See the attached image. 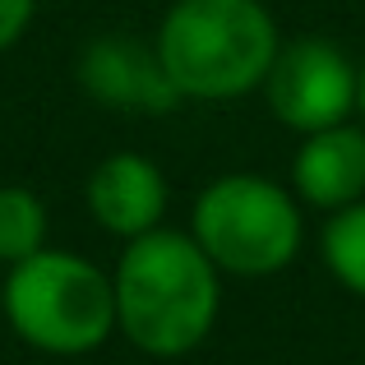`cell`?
<instances>
[{"label":"cell","mask_w":365,"mask_h":365,"mask_svg":"<svg viewBox=\"0 0 365 365\" xmlns=\"http://www.w3.org/2000/svg\"><path fill=\"white\" fill-rule=\"evenodd\" d=\"M356 111H361V120H365V65H361V98H356Z\"/></svg>","instance_id":"7c38bea8"},{"label":"cell","mask_w":365,"mask_h":365,"mask_svg":"<svg viewBox=\"0 0 365 365\" xmlns=\"http://www.w3.org/2000/svg\"><path fill=\"white\" fill-rule=\"evenodd\" d=\"M5 319L28 347L51 356L98 351L116 333V287L98 264L70 250H37L9 264L0 287Z\"/></svg>","instance_id":"3957f363"},{"label":"cell","mask_w":365,"mask_h":365,"mask_svg":"<svg viewBox=\"0 0 365 365\" xmlns=\"http://www.w3.org/2000/svg\"><path fill=\"white\" fill-rule=\"evenodd\" d=\"M46 245V204L28 185H0V264L37 255Z\"/></svg>","instance_id":"30bf717a"},{"label":"cell","mask_w":365,"mask_h":365,"mask_svg":"<svg viewBox=\"0 0 365 365\" xmlns=\"http://www.w3.org/2000/svg\"><path fill=\"white\" fill-rule=\"evenodd\" d=\"M79 83L93 102L116 111H139V116H167L176 111L180 88L171 83L158 46H143L134 37H93L79 56Z\"/></svg>","instance_id":"8992f818"},{"label":"cell","mask_w":365,"mask_h":365,"mask_svg":"<svg viewBox=\"0 0 365 365\" xmlns=\"http://www.w3.org/2000/svg\"><path fill=\"white\" fill-rule=\"evenodd\" d=\"M292 190L301 204L338 213L365 199V125H329L301 139L292 158Z\"/></svg>","instance_id":"ba28073f"},{"label":"cell","mask_w":365,"mask_h":365,"mask_svg":"<svg viewBox=\"0 0 365 365\" xmlns=\"http://www.w3.org/2000/svg\"><path fill=\"white\" fill-rule=\"evenodd\" d=\"M83 199H88V213L102 232L134 241V236L162 227V213H167V176L143 153H111V158H102L93 167Z\"/></svg>","instance_id":"52a82bcc"},{"label":"cell","mask_w":365,"mask_h":365,"mask_svg":"<svg viewBox=\"0 0 365 365\" xmlns=\"http://www.w3.org/2000/svg\"><path fill=\"white\" fill-rule=\"evenodd\" d=\"M116 329L148 356H185L213 333L222 282L217 264L185 232H143L125 245L116 273Z\"/></svg>","instance_id":"6da1fadb"},{"label":"cell","mask_w":365,"mask_h":365,"mask_svg":"<svg viewBox=\"0 0 365 365\" xmlns=\"http://www.w3.org/2000/svg\"><path fill=\"white\" fill-rule=\"evenodd\" d=\"M190 236L217 264V273L268 277L301 255L305 222L287 185L259 171H227L199 190Z\"/></svg>","instance_id":"277c9868"},{"label":"cell","mask_w":365,"mask_h":365,"mask_svg":"<svg viewBox=\"0 0 365 365\" xmlns=\"http://www.w3.org/2000/svg\"><path fill=\"white\" fill-rule=\"evenodd\" d=\"M153 46L180 98L236 102L264 88L282 37L264 0H176Z\"/></svg>","instance_id":"7a4b0ae2"},{"label":"cell","mask_w":365,"mask_h":365,"mask_svg":"<svg viewBox=\"0 0 365 365\" xmlns=\"http://www.w3.org/2000/svg\"><path fill=\"white\" fill-rule=\"evenodd\" d=\"M324 264L351 296H365V199L329 213L324 222Z\"/></svg>","instance_id":"9c48e42d"},{"label":"cell","mask_w":365,"mask_h":365,"mask_svg":"<svg viewBox=\"0 0 365 365\" xmlns=\"http://www.w3.org/2000/svg\"><path fill=\"white\" fill-rule=\"evenodd\" d=\"M33 9H37V0H0V51H9L28 33Z\"/></svg>","instance_id":"8fae6325"},{"label":"cell","mask_w":365,"mask_h":365,"mask_svg":"<svg viewBox=\"0 0 365 365\" xmlns=\"http://www.w3.org/2000/svg\"><path fill=\"white\" fill-rule=\"evenodd\" d=\"M264 98L277 125L296 134H314L351 120L361 98V65L333 37L305 33L277 46L273 70L264 79Z\"/></svg>","instance_id":"5b68a950"}]
</instances>
